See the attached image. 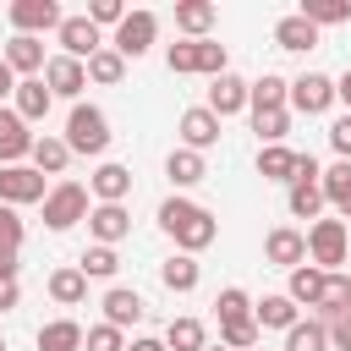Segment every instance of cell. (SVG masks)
I'll use <instances>...</instances> for the list:
<instances>
[{
    "label": "cell",
    "instance_id": "obj_1",
    "mask_svg": "<svg viewBox=\"0 0 351 351\" xmlns=\"http://www.w3.org/2000/svg\"><path fill=\"white\" fill-rule=\"evenodd\" d=\"M159 230L186 252V258H197L203 247H214V236H219V225H214V214L203 208V203H192V197H165L159 203Z\"/></svg>",
    "mask_w": 351,
    "mask_h": 351
},
{
    "label": "cell",
    "instance_id": "obj_2",
    "mask_svg": "<svg viewBox=\"0 0 351 351\" xmlns=\"http://www.w3.org/2000/svg\"><path fill=\"white\" fill-rule=\"evenodd\" d=\"M307 258H313V269H324V274H346L351 225H346V219H313V225H307Z\"/></svg>",
    "mask_w": 351,
    "mask_h": 351
},
{
    "label": "cell",
    "instance_id": "obj_3",
    "mask_svg": "<svg viewBox=\"0 0 351 351\" xmlns=\"http://www.w3.org/2000/svg\"><path fill=\"white\" fill-rule=\"evenodd\" d=\"M66 148L71 154H88V159H99L104 148H110V115L99 110V104H71V115H66Z\"/></svg>",
    "mask_w": 351,
    "mask_h": 351
},
{
    "label": "cell",
    "instance_id": "obj_4",
    "mask_svg": "<svg viewBox=\"0 0 351 351\" xmlns=\"http://www.w3.org/2000/svg\"><path fill=\"white\" fill-rule=\"evenodd\" d=\"M88 186L82 181H55L49 192H44V225L49 230H71L77 219H88Z\"/></svg>",
    "mask_w": 351,
    "mask_h": 351
},
{
    "label": "cell",
    "instance_id": "obj_5",
    "mask_svg": "<svg viewBox=\"0 0 351 351\" xmlns=\"http://www.w3.org/2000/svg\"><path fill=\"white\" fill-rule=\"evenodd\" d=\"M154 38H159V16H154V11H126L121 27H115V38H110V49H115L121 60H143V55L154 49Z\"/></svg>",
    "mask_w": 351,
    "mask_h": 351
},
{
    "label": "cell",
    "instance_id": "obj_6",
    "mask_svg": "<svg viewBox=\"0 0 351 351\" xmlns=\"http://www.w3.org/2000/svg\"><path fill=\"white\" fill-rule=\"evenodd\" d=\"M5 16H11V27L22 33V38H44V33H55L60 27V5L55 0H11L5 5Z\"/></svg>",
    "mask_w": 351,
    "mask_h": 351
},
{
    "label": "cell",
    "instance_id": "obj_7",
    "mask_svg": "<svg viewBox=\"0 0 351 351\" xmlns=\"http://www.w3.org/2000/svg\"><path fill=\"white\" fill-rule=\"evenodd\" d=\"M55 44H60V55H71V60H82V66H88V60L104 49V33H99L88 16H60Z\"/></svg>",
    "mask_w": 351,
    "mask_h": 351
},
{
    "label": "cell",
    "instance_id": "obj_8",
    "mask_svg": "<svg viewBox=\"0 0 351 351\" xmlns=\"http://www.w3.org/2000/svg\"><path fill=\"white\" fill-rule=\"evenodd\" d=\"M329 104H335V77H324V71H302V77L291 82L285 110H296V115H324Z\"/></svg>",
    "mask_w": 351,
    "mask_h": 351
},
{
    "label": "cell",
    "instance_id": "obj_9",
    "mask_svg": "<svg viewBox=\"0 0 351 351\" xmlns=\"http://www.w3.org/2000/svg\"><path fill=\"white\" fill-rule=\"evenodd\" d=\"M44 176L33 165H0V203L5 208H22V203H44Z\"/></svg>",
    "mask_w": 351,
    "mask_h": 351
},
{
    "label": "cell",
    "instance_id": "obj_10",
    "mask_svg": "<svg viewBox=\"0 0 351 351\" xmlns=\"http://www.w3.org/2000/svg\"><path fill=\"white\" fill-rule=\"evenodd\" d=\"M88 236H93V247H115V241H126V236H132V214H126V203H93V208H88Z\"/></svg>",
    "mask_w": 351,
    "mask_h": 351
},
{
    "label": "cell",
    "instance_id": "obj_11",
    "mask_svg": "<svg viewBox=\"0 0 351 351\" xmlns=\"http://www.w3.org/2000/svg\"><path fill=\"white\" fill-rule=\"evenodd\" d=\"M263 258H269L274 269H296V263H307V230H296V225H274V230L263 236Z\"/></svg>",
    "mask_w": 351,
    "mask_h": 351
},
{
    "label": "cell",
    "instance_id": "obj_12",
    "mask_svg": "<svg viewBox=\"0 0 351 351\" xmlns=\"http://www.w3.org/2000/svg\"><path fill=\"white\" fill-rule=\"evenodd\" d=\"M44 88H49L55 99H77V93L88 88V66L71 60V55H49V60H44Z\"/></svg>",
    "mask_w": 351,
    "mask_h": 351
},
{
    "label": "cell",
    "instance_id": "obj_13",
    "mask_svg": "<svg viewBox=\"0 0 351 351\" xmlns=\"http://www.w3.org/2000/svg\"><path fill=\"white\" fill-rule=\"evenodd\" d=\"M203 110L208 115H241L247 110V82L236 77V71H219V77H208V99H203Z\"/></svg>",
    "mask_w": 351,
    "mask_h": 351
},
{
    "label": "cell",
    "instance_id": "obj_14",
    "mask_svg": "<svg viewBox=\"0 0 351 351\" xmlns=\"http://www.w3.org/2000/svg\"><path fill=\"white\" fill-rule=\"evenodd\" d=\"M176 132H181V148L203 154V148H214V143H219V115H208L203 104H192V110H181Z\"/></svg>",
    "mask_w": 351,
    "mask_h": 351
},
{
    "label": "cell",
    "instance_id": "obj_15",
    "mask_svg": "<svg viewBox=\"0 0 351 351\" xmlns=\"http://www.w3.org/2000/svg\"><path fill=\"white\" fill-rule=\"evenodd\" d=\"M99 307H104V324H110V329H121V335H126V329H132V324L148 313V302H143L132 285H110Z\"/></svg>",
    "mask_w": 351,
    "mask_h": 351
},
{
    "label": "cell",
    "instance_id": "obj_16",
    "mask_svg": "<svg viewBox=\"0 0 351 351\" xmlns=\"http://www.w3.org/2000/svg\"><path fill=\"white\" fill-rule=\"evenodd\" d=\"M27 154H33V126L5 104L0 110V165H22Z\"/></svg>",
    "mask_w": 351,
    "mask_h": 351
},
{
    "label": "cell",
    "instance_id": "obj_17",
    "mask_svg": "<svg viewBox=\"0 0 351 351\" xmlns=\"http://www.w3.org/2000/svg\"><path fill=\"white\" fill-rule=\"evenodd\" d=\"M88 192H93L99 203H126V197H132V170L115 165V159H104V165L88 176Z\"/></svg>",
    "mask_w": 351,
    "mask_h": 351
},
{
    "label": "cell",
    "instance_id": "obj_18",
    "mask_svg": "<svg viewBox=\"0 0 351 351\" xmlns=\"http://www.w3.org/2000/svg\"><path fill=\"white\" fill-rule=\"evenodd\" d=\"M49 104H55V93L44 88V77H22V82H16V93H11V110H16L27 126H33V121H44V115H49Z\"/></svg>",
    "mask_w": 351,
    "mask_h": 351
},
{
    "label": "cell",
    "instance_id": "obj_19",
    "mask_svg": "<svg viewBox=\"0 0 351 351\" xmlns=\"http://www.w3.org/2000/svg\"><path fill=\"white\" fill-rule=\"evenodd\" d=\"M0 60L11 66V77H16V82H22V77H38V71H44V38H22V33H16V38L5 44V55H0Z\"/></svg>",
    "mask_w": 351,
    "mask_h": 351
},
{
    "label": "cell",
    "instance_id": "obj_20",
    "mask_svg": "<svg viewBox=\"0 0 351 351\" xmlns=\"http://www.w3.org/2000/svg\"><path fill=\"white\" fill-rule=\"evenodd\" d=\"M318 192L324 203L340 208V219H351V159H335L329 170H318Z\"/></svg>",
    "mask_w": 351,
    "mask_h": 351
},
{
    "label": "cell",
    "instance_id": "obj_21",
    "mask_svg": "<svg viewBox=\"0 0 351 351\" xmlns=\"http://www.w3.org/2000/svg\"><path fill=\"white\" fill-rule=\"evenodd\" d=\"M274 44H280V49H291V55H307V49H318V27H313L307 16H296V11H291V16H280V22H274Z\"/></svg>",
    "mask_w": 351,
    "mask_h": 351
},
{
    "label": "cell",
    "instance_id": "obj_22",
    "mask_svg": "<svg viewBox=\"0 0 351 351\" xmlns=\"http://www.w3.org/2000/svg\"><path fill=\"white\" fill-rule=\"evenodd\" d=\"M33 170L38 176H66V165H71V148H66V137H55V132H44V137H33Z\"/></svg>",
    "mask_w": 351,
    "mask_h": 351
},
{
    "label": "cell",
    "instance_id": "obj_23",
    "mask_svg": "<svg viewBox=\"0 0 351 351\" xmlns=\"http://www.w3.org/2000/svg\"><path fill=\"white\" fill-rule=\"evenodd\" d=\"M252 318H258V329H291V324H302V307L285 291H274V296L252 302Z\"/></svg>",
    "mask_w": 351,
    "mask_h": 351
},
{
    "label": "cell",
    "instance_id": "obj_24",
    "mask_svg": "<svg viewBox=\"0 0 351 351\" xmlns=\"http://www.w3.org/2000/svg\"><path fill=\"white\" fill-rule=\"evenodd\" d=\"M165 176H170V186H176V192H186V186H197V181L208 176V165H203V154H192V148H170Z\"/></svg>",
    "mask_w": 351,
    "mask_h": 351
},
{
    "label": "cell",
    "instance_id": "obj_25",
    "mask_svg": "<svg viewBox=\"0 0 351 351\" xmlns=\"http://www.w3.org/2000/svg\"><path fill=\"white\" fill-rule=\"evenodd\" d=\"M159 280H165V291H176V296H186V291H197V280H203V269H197V258H186V252H170V258L159 263Z\"/></svg>",
    "mask_w": 351,
    "mask_h": 351
},
{
    "label": "cell",
    "instance_id": "obj_26",
    "mask_svg": "<svg viewBox=\"0 0 351 351\" xmlns=\"http://www.w3.org/2000/svg\"><path fill=\"white\" fill-rule=\"evenodd\" d=\"M324 269H313V263H296L291 269V280H285V296L296 302V307H318V296H324Z\"/></svg>",
    "mask_w": 351,
    "mask_h": 351
},
{
    "label": "cell",
    "instance_id": "obj_27",
    "mask_svg": "<svg viewBox=\"0 0 351 351\" xmlns=\"http://www.w3.org/2000/svg\"><path fill=\"white\" fill-rule=\"evenodd\" d=\"M214 22H219L214 0H181V5H176V27H181L186 38H208Z\"/></svg>",
    "mask_w": 351,
    "mask_h": 351
},
{
    "label": "cell",
    "instance_id": "obj_28",
    "mask_svg": "<svg viewBox=\"0 0 351 351\" xmlns=\"http://www.w3.org/2000/svg\"><path fill=\"white\" fill-rule=\"evenodd\" d=\"M285 99H291V82L274 77V71H263L258 82H247V110H285Z\"/></svg>",
    "mask_w": 351,
    "mask_h": 351
},
{
    "label": "cell",
    "instance_id": "obj_29",
    "mask_svg": "<svg viewBox=\"0 0 351 351\" xmlns=\"http://www.w3.org/2000/svg\"><path fill=\"white\" fill-rule=\"evenodd\" d=\"M258 176L263 181H296V148H285V143H274V148H258Z\"/></svg>",
    "mask_w": 351,
    "mask_h": 351
},
{
    "label": "cell",
    "instance_id": "obj_30",
    "mask_svg": "<svg viewBox=\"0 0 351 351\" xmlns=\"http://www.w3.org/2000/svg\"><path fill=\"white\" fill-rule=\"evenodd\" d=\"M49 296H55L60 307H77V302H88V274H82L77 263L55 269V274H49Z\"/></svg>",
    "mask_w": 351,
    "mask_h": 351
},
{
    "label": "cell",
    "instance_id": "obj_31",
    "mask_svg": "<svg viewBox=\"0 0 351 351\" xmlns=\"http://www.w3.org/2000/svg\"><path fill=\"white\" fill-rule=\"evenodd\" d=\"M38 351H82V324L77 318H49L38 329Z\"/></svg>",
    "mask_w": 351,
    "mask_h": 351
},
{
    "label": "cell",
    "instance_id": "obj_32",
    "mask_svg": "<svg viewBox=\"0 0 351 351\" xmlns=\"http://www.w3.org/2000/svg\"><path fill=\"white\" fill-rule=\"evenodd\" d=\"M318 324H335L340 313H351V285H346V274H329L324 280V296H318Z\"/></svg>",
    "mask_w": 351,
    "mask_h": 351
},
{
    "label": "cell",
    "instance_id": "obj_33",
    "mask_svg": "<svg viewBox=\"0 0 351 351\" xmlns=\"http://www.w3.org/2000/svg\"><path fill=\"white\" fill-rule=\"evenodd\" d=\"M285 208H291L296 219H318V214H324V192H318V181H291V186H285Z\"/></svg>",
    "mask_w": 351,
    "mask_h": 351
},
{
    "label": "cell",
    "instance_id": "obj_34",
    "mask_svg": "<svg viewBox=\"0 0 351 351\" xmlns=\"http://www.w3.org/2000/svg\"><path fill=\"white\" fill-rule=\"evenodd\" d=\"M280 351H329V329L318 318H302V324L285 329V346Z\"/></svg>",
    "mask_w": 351,
    "mask_h": 351
},
{
    "label": "cell",
    "instance_id": "obj_35",
    "mask_svg": "<svg viewBox=\"0 0 351 351\" xmlns=\"http://www.w3.org/2000/svg\"><path fill=\"white\" fill-rule=\"evenodd\" d=\"M203 346H208V335H203L197 318H170V329H165V351H203Z\"/></svg>",
    "mask_w": 351,
    "mask_h": 351
},
{
    "label": "cell",
    "instance_id": "obj_36",
    "mask_svg": "<svg viewBox=\"0 0 351 351\" xmlns=\"http://www.w3.org/2000/svg\"><path fill=\"white\" fill-rule=\"evenodd\" d=\"M313 27H335V22H351V0H302V11Z\"/></svg>",
    "mask_w": 351,
    "mask_h": 351
},
{
    "label": "cell",
    "instance_id": "obj_37",
    "mask_svg": "<svg viewBox=\"0 0 351 351\" xmlns=\"http://www.w3.org/2000/svg\"><path fill=\"white\" fill-rule=\"evenodd\" d=\"M252 132H258L263 148L285 143V132H291V110H252Z\"/></svg>",
    "mask_w": 351,
    "mask_h": 351
},
{
    "label": "cell",
    "instance_id": "obj_38",
    "mask_svg": "<svg viewBox=\"0 0 351 351\" xmlns=\"http://www.w3.org/2000/svg\"><path fill=\"white\" fill-rule=\"evenodd\" d=\"M219 346H225V351H252V346H263V329H258V318L219 324Z\"/></svg>",
    "mask_w": 351,
    "mask_h": 351
},
{
    "label": "cell",
    "instance_id": "obj_39",
    "mask_svg": "<svg viewBox=\"0 0 351 351\" xmlns=\"http://www.w3.org/2000/svg\"><path fill=\"white\" fill-rule=\"evenodd\" d=\"M121 77H126V60H121V55H115V49L104 44V49H99V55L88 60V82H99V88H115Z\"/></svg>",
    "mask_w": 351,
    "mask_h": 351
},
{
    "label": "cell",
    "instance_id": "obj_40",
    "mask_svg": "<svg viewBox=\"0 0 351 351\" xmlns=\"http://www.w3.org/2000/svg\"><path fill=\"white\" fill-rule=\"evenodd\" d=\"M77 269H82L88 280H110V274L121 269V252H115V247H88V252L77 258Z\"/></svg>",
    "mask_w": 351,
    "mask_h": 351
},
{
    "label": "cell",
    "instance_id": "obj_41",
    "mask_svg": "<svg viewBox=\"0 0 351 351\" xmlns=\"http://www.w3.org/2000/svg\"><path fill=\"white\" fill-rule=\"evenodd\" d=\"M214 313H219V324H236V318H252V296H247L241 285H225V291L214 296Z\"/></svg>",
    "mask_w": 351,
    "mask_h": 351
},
{
    "label": "cell",
    "instance_id": "obj_42",
    "mask_svg": "<svg viewBox=\"0 0 351 351\" xmlns=\"http://www.w3.org/2000/svg\"><path fill=\"white\" fill-rule=\"evenodd\" d=\"M165 66H170L176 77H197V38H176V44L165 49Z\"/></svg>",
    "mask_w": 351,
    "mask_h": 351
},
{
    "label": "cell",
    "instance_id": "obj_43",
    "mask_svg": "<svg viewBox=\"0 0 351 351\" xmlns=\"http://www.w3.org/2000/svg\"><path fill=\"white\" fill-rule=\"evenodd\" d=\"M225 60H230V55H225L219 38H197V77H219V71H230Z\"/></svg>",
    "mask_w": 351,
    "mask_h": 351
},
{
    "label": "cell",
    "instance_id": "obj_44",
    "mask_svg": "<svg viewBox=\"0 0 351 351\" xmlns=\"http://www.w3.org/2000/svg\"><path fill=\"white\" fill-rule=\"evenodd\" d=\"M82 351H126V335L110 324H93V329H82Z\"/></svg>",
    "mask_w": 351,
    "mask_h": 351
},
{
    "label": "cell",
    "instance_id": "obj_45",
    "mask_svg": "<svg viewBox=\"0 0 351 351\" xmlns=\"http://www.w3.org/2000/svg\"><path fill=\"white\" fill-rule=\"evenodd\" d=\"M82 16H88V22L99 27V33H104V27H121V16H126V5H121V0H93V5L82 11Z\"/></svg>",
    "mask_w": 351,
    "mask_h": 351
},
{
    "label": "cell",
    "instance_id": "obj_46",
    "mask_svg": "<svg viewBox=\"0 0 351 351\" xmlns=\"http://www.w3.org/2000/svg\"><path fill=\"white\" fill-rule=\"evenodd\" d=\"M0 247L5 252H22V214L0 203Z\"/></svg>",
    "mask_w": 351,
    "mask_h": 351
},
{
    "label": "cell",
    "instance_id": "obj_47",
    "mask_svg": "<svg viewBox=\"0 0 351 351\" xmlns=\"http://www.w3.org/2000/svg\"><path fill=\"white\" fill-rule=\"evenodd\" d=\"M329 148H335L340 159H351V115H335V121H329Z\"/></svg>",
    "mask_w": 351,
    "mask_h": 351
},
{
    "label": "cell",
    "instance_id": "obj_48",
    "mask_svg": "<svg viewBox=\"0 0 351 351\" xmlns=\"http://www.w3.org/2000/svg\"><path fill=\"white\" fill-rule=\"evenodd\" d=\"M329 329V351H351V313H340L335 324H324Z\"/></svg>",
    "mask_w": 351,
    "mask_h": 351
},
{
    "label": "cell",
    "instance_id": "obj_49",
    "mask_svg": "<svg viewBox=\"0 0 351 351\" xmlns=\"http://www.w3.org/2000/svg\"><path fill=\"white\" fill-rule=\"evenodd\" d=\"M16 302H22V285L16 280H0V313H11Z\"/></svg>",
    "mask_w": 351,
    "mask_h": 351
},
{
    "label": "cell",
    "instance_id": "obj_50",
    "mask_svg": "<svg viewBox=\"0 0 351 351\" xmlns=\"http://www.w3.org/2000/svg\"><path fill=\"white\" fill-rule=\"evenodd\" d=\"M16 274H22V258H16V252H5V247H0V280H16Z\"/></svg>",
    "mask_w": 351,
    "mask_h": 351
},
{
    "label": "cell",
    "instance_id": "obj_51",
    "mask_svg": "<svg viewBox=\"0 0 351 351\" xmlns=\"http://www.w3.org/2000/svg\"><path fill=\"white\" fill-rule=\"evenodd\" d=\"M11 93H16V77H11V66L0 60V110H5V99H11Z\"/></svg>",
    "mask_w": 351,
    "mask_h": 351
},
{
    "label": "cell",
    "instance_id": "obj_52",
    "mask_svg": "<svg viewBox=\"0 0 351 351\" xmlns=\"http://www.w3.org/2000/svg\"><path fill=\"white\" fill-rule=\"evenodd\" d=\"M126 351H165V340H154V335H137V340H126Z\"/></svg>",
    "mask_w": 351,
    "mask_h": 351
},
{
    "label": "cell",
    "instance_id": "obj_53",
    "mask_svg": "<svg viewBox=\"0 0 351 351\" xmlns=\"http://www.w3.org/2000/svg\"><path fill=\"white\" fill-rule=\"evenodd\" d=\"M335 99H340V104H346V115H351V71H346V77H335Z\"/></svg>",
    "mask_w": 351,
    "mask_h": 351
},
{
    "label": "cell",
    "instance_id": "obj_54",
    "mask_svg": "<svg viewBox=\"0 0 351 351\" xmlns=\"http://www.w3.org/2000/svg\"><path fill=\"white\" fill-rule=\"evenodd\" d=\"M203 351H225V346H203Z\"/></svg>",
    "mask_w": 351,
    "mask_h": 351
},
{
    "label": "cell",
    "instance_id": "obj_55",
    "mask_svg": "<svg viewBox=\"0 0 351 351\" xmlns=\"http://www.w3.org/2000/svg\"><path fill=\"white\" fill-rule=\"evenodd\" d=\"M0 351H5V335H0Z\"/></svg>",
    "mask_w": 351,
    "mask_h": 351
},
{
    "label": "cell",
    "instance_id": "obj_56",
    "mask_svg": "<svg viewBox=\"0 0 351 351\" xmlns=\"http://www.w3.org/2000/svg\"><path fill=\"white\" fill-rule=\"evenodd\" d=\"M346 285H351V269H346Z\"/></svg>",
    "mask_w": 351,
    "mask_h": 351
},
{
    "label": "cell",
    "instance_id": "obj_57",
    "mask_svg": "<svg viewBox=\"0 0 351 351\" xmlns=\"http://www.w3.org/2000/svg\"><path fill=\"white\" fill-rule=\"evenodd\" d=\"M252 351H269V346H252Z\"/></svg>",
    "mask_w": 351,
    "mask_h": 351
}]
</instances>
